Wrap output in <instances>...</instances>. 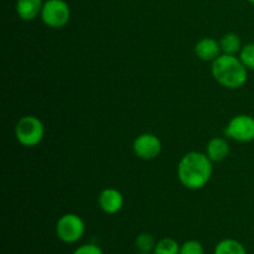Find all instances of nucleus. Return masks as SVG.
Instances as JSON below:
<instances>
[{
  "mask_svg": "<svg viewBox=\"0 0 254 254\" xmlns=\"http://www.w3.org/2000/svg\"><path fill=\"white\" fill-rule=\"evenodd\" d=\"M179 254H205V250H203L202 243L195 240H190L180 246Z\"/></svg>",
  "mask_w": 254,
  "mask_h": 254,
  "instance_id": "17",
  "label": "nucleus"
},
{
  "mask_svg": "<svg viewBox=\"0 0 254 254\" xmlns=\"http://www.w3.org/2000/svg\"><path fill=\"white\" fill-rule=\"evenodd\" d=\"M195 54L202 61L213 62L222 54L220 41L213 37H203L195 45Z\"/></svg>",
  "mask_w": 254,
  "mask_h": 254,
  "instance_id": "9",
  "label": "nucleus"
},
{
  "mask_svg": "<svg viewBox=\"0 0 254 254\" xmlns=\"http://www.w3.org/2000/svg\"><path fill=\"white\" fill-rule=\"evenodd\" d=\"M135 246L139 250V252L143 253H150L153 252L154 248L156 246V241L154 238L153 235L148 232H143L136 237L135 240Z\"/></svg>",
  "mask_w": 254,
  "mask_h": 254,
  "instance_id": "15",
  "label": "nucleus"
},
{
  "mask_svg": "<svg viewBox=\"0 0 254 254\" xmlns=\"http://www.w3.org/2000/svg\"><path fill=\"white\" fill-rule=\"evenodd\" d=\"M180 253V245L174 238L165 237L156 242L153 254H179Z\"/></svg>",
  "mask_w": 254,
  "mask_h": 254,
  "instance_id": "14",
  "label": "nucleus"
},
{
  "mask_svg": "<svg viewBox=\"0 0 254 254\" xmlns=\"http://www.w3.org/2000/svg\"><path fill=\"white\" fill-rule=\"evenodd\" d=\"M72 254H104L102 248L94 243H86V245L79 246L78 248L74 250Z\"/></svg>",
  "mask_w": 254,
  "mask_h": 254,
  "instance_id": "18",
  "label": "nucleus"
},
{
  "mask_svg": "<svg viewBox=\"0 0 254 254\" xmlns=\"http://www.w3.org/2000/svg\"><path fill=\"white\" fill-rule=\"evenodd\" d=\"M40 17L46 26L60 29L68 24L71 19V7L64 0H46Z\"/></svg>",
  "mask_w": 254,
  "mask_h": 254,
  "instance_id": "5",
  "label": "nucleus"
},
{
  "mask_svg": "<svg viewBox=\"0 0 254 254\" xmlns=\"http://www.w3.org/2000/svg\"><path fill=\"white\" fill-rule=\"evenodd\" d=\"M98 205L99 208L107 215H116L123 208V195L114 188L103 189L98 196Z\"/></svg>",
  "mask_w": 254,
  "mask_h": 254,
  "instance_id": "8",
  "label": "nucleus"
},
{
  "mask_svg": "<svg viewBox=\"0 0 254 254\" xmlns=\"http://www.w3.org/2000/svg\"><path fill=\"white\" fill-rule=\"evenodd\" d=\"M44 2L45 1H42V0H17V15L24 21H32L41 15Z\"/></svg>",
  "mask_w": 254,
  "mask_h": 254,
  "instance_id": "10",
  "label": "nucleus"
},
{
  "mask_svg": "<svg viewBox=\"0 0 254 254\" xmlns=\"http://www.w3.org/2000/svg\"><path fill=\"white\" fill-rule=\"evenodd\" d=\"M161 141L155 134L144 133L136 136L133 143V150L139 159L143 160H153L158 158L161 153Z\"/></svg>",
  "mask_w": 254,
  "mask_h": 254,
  "instance_id": "7",
  "label": "nucleus"
},
{
  "mask_svg": "<svg viewBox=\"0 0 254 254\" xmlns=\"http://www.w3.org/2000/svg\"><path fill=\"white\" fill-rule=\"evenodd\" d=\"M15 136L16 140L26 148L36 146L45 136L44 123L35 116L22 117L15 127Z\"/></svg>",
  "mask_w": 254,
  "mask_h": 254,
  "instance_id": "3",
  "label": "nucleus"
},
{
  "mask_svg": "<svg viewBox=\"0 0 254 254\" xmlns=\"http://www.w3.org/2000/svg\"><path fill=\"white\" fill-rule=\"evenodd\" d=\"M213 161L207 154L190 151L179 161V181L189 190H200L207 185L213 173Z\"/></svg>",
  "mask_w": 254,
  "mask_h": 254,
  "instance_id": "1",
  "label": "nucleus"
},
{
  "mask_svg": "<svg viewBox=\"0 0 254 254\" xmlns=\"http://www.w3.org/2000/svg\"><path fill=\"white\" fill-rule=\"evenodd\" d=\"M212 76L221 86L230 89L241 88L248 79V69L236 55L221 54L212 62Z\"/></svg>",
  "mask_w": 254,
  "mask_h": 254,
  "instance_id": "2",
  "label": "nucleus"
},
{
  "mask_svg": "<svg viewBox=\"0 0 254 254\" xmlns=\"http://www.w3.org/2000/svg\"><path fill=\"white\" fill-rule=\"evenodd\" d=\"M221 50L222 54L226 55H237L240 54L242 49V42H241L240 36L235 32H227L223 35L220 40Z\"/></svg>",
  "mask_w": 254,
  "mask_h": 254,
  "instance_id": "13",
  "label": "nucleus"
},
{
  "mask_svg": "<svg viewBox=\"0 0 254 254\" xmlns=\"http://www.w3.org/2000/svg\"><path fill=\"white\" fill-rule=\"evenodd\" d=\"M136 254H150V253H143V252H139V253H136Z\"/></svg>",
  "mask_w": 254,
  "mask_h": 254,
  "instance_id": "20",
  "label": "nucleus"
},
{
  "mask_svg": "<svg viewBox=\"0 0 254 254\" xmlns=\"http://www.w3.org/2000/svg\"><path fill=\"white\" fill-rule=\"evenodd\" d=\"M238 57L242 61V64L247 67L248 71H254V42L243 45L240 54H238Z\"/></svg>",
  "mask_w": 254,
  "mask_h": 254,
  "instance_id": "16",
  "label": "nucleus"
},
{
  "mask_svg": "<svg viewBox=\"0 0 254 254\" xmlns=\"http://www.w3.org/2000/svg\"><path fill=\"white\" fill-rule=\"evenodd\" d=\"M213 254H247V251L240 241L226 238L216 245Z\"/></svg>",
  "mask_w": 254,
  "mask_h": 254,
  "instance_id": "12",
  "label": "nucleus"
},
{
  "mask_svg": "<svg viewBox=\"0 0 254 254\" xmlns=\"http://www.w3.org/2000/svg\"><path fill=\"white\" fill-rule=\"evenodd\" d=\"M56 236L64 243H76L83 237L86 225L83 220L76 213H66L57 220Z\"/></svg>",
  "mask_w": 254,
  "mask_h": 254,
  "instance_id": "4",
  "label": "nucleus"
},
{
  "mask_svg": "<svg viewBox=\"0 0 254 254\" xmlns=\"http://www.w3.org/2000/svg\"><path fill=\"white\" fill-rule=\"evenodd\" d=\"M225 135L238 143H251L254 140V117L250 114L235 116L225 128Z\"/></svg>",
  "mask_w": 254,
  "mask_h": 254,
  "instance_id": "6",
  "label": "nucleus"
},
{
  "mask_svg": "<svg viewBox=\"0 0 254 254\" xmlns=\"http://www.w3.org/2000/svg\"><path fill=\"white\" fill-rule=\"evenodd\" d=\"M247 1H250L251 4H254V0H247Z\"/></svg>",
  "mask_w": 254,
  "mask_h": 254,
  "instance_id": "19",
  "label": "nucleus"
},
{
  "mask_svg": "<svg viewBox=\"0 0 254 254\" xmlns=\"http://www.w3.org/2000/svg\"><path fill=\"white\" fill-rule=\"evenodd\" d=\"M206 154L212 161H222L230 154V144L225 138H213L206 146Z\"/></svg>",
  "mask_w": 254,
  "mask_h": 254,
  "instance_id": "11",
  "label": "nucleus"
}]
</instances>
